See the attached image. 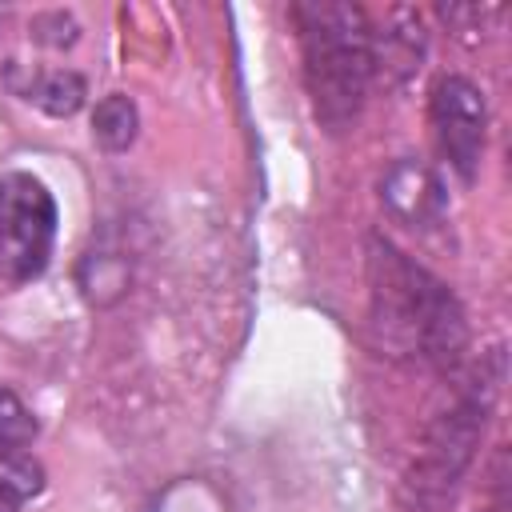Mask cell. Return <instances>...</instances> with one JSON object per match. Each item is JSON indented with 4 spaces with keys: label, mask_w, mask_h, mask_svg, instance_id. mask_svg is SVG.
I'll return each instance as SVG.
<instances>
[{
    "label": "cell",
    "mask_w": 512,
    "mask_h": 512,
    "mask_svg": "<svg viewBox=\"0 0 512 512\" xmlns=\"http://www.w3.org/2000/svg\"><path fill=\"white\" fill-rule=\"evenodd\" d=\"M368 268L372 316L384 340L428 364H452L464 348V312L452 292L384 240H372Z\"/></svg>",
    "instance_id": "obj_2"
},
{
    "label": "cell",
    "mask_w": 512,
    "mask_h": 512,
    "mask_svg": "<svg viewBox=\"0 0 512 512\" xmlns=\"http://www.w3.org/2000/svg\"><path fill=\"white\" fill-rule=\"evenodd\" d=\"M32 440L36 416L16 392L0 388V512H20L44 488V468L32 456Z\"/></svg>",
    "instance_id": "obj_5"
},
{
    "label": "cell",
    "mask_w": 512,
    "mask_h": 512,
    "mask_svg": "<svg viewBox=\"0 0 512 512\" xmlns=\"http://www.w3.org/2000/svg\"><path fill=\"white\" fill-rule=\"evenodd\" d=\"M92 136L108 148V152H120L136 140V104L120 92L104 96L96 104V116H92Z\"/></svg>",
    "instance_id": "obj_7"
},
{
    "label": "cell",
    "mask_w": 512,
    "mask_h": 512,
    "mask_svg": "<svg viewBox=\"0 0 512 512\" xmlns=\"http://www.w3.org/2000/svg\"><path fill=\"white\" fill-rule=\"evenodd\" d=\"M292 20L304 48V80L316 104V120L328 132H344L368 96L376 72V32L356 4H296Z\"/></svg>",
    "instance_id": "obj_1"
},
{
    "label": "cell",
    "mask_w": 512,
    "mask_h": 512,
    "mask_svg": "<svg viewBox=\"0 0 512 512\" xmlns=\"http://www.w3.org/2000/svg\"><path fill=\"white\" fill-rule=\"evenodd\" d=\"M24 96L32 104H40L44 112H52V116H72L84 104V80L68 68H56V72H44L36 84H28Z\"/></svg>",
    "instance_id": "obj_8"
},
{
    "label": "cell",
    "mask_w": 512,
    "mask_h": 512,
    "mask_svg": "<svg viewBox=\"0 0 512 512\" xmlns=\"http://www.w3.org/2000/svg\"><path fill=\"white\" fill-rule=\"evenodd\" d=\"M380 200L384 208L408 224V228H432L444 220L448 212V196H444V184L436 180L432 168L416 164V160H396L384 180H380Z\"/></svg>",
    "instance_id": "obj_6"
},
{
    "label": "cell",
    "mask_w": 512,
    "mask_h": 512,
    "mask_svg": "<svg viewBox=\"0 0 512 512\" xmlns=\"http://www.w3.org/2000/svg\"><path fill=\"white\" fill-rule=\"evenodd\" d=\"M56 244V200L32 172L0 176V284L36 280Z\"/></svg>",
    "instance_id": "obj_3"
},
{
    "label": "cell",
    "mask_w": 512,
    "mask_h": 512,
    "mask_svg": "<svg viewBox=\"0 0 512 512\" xmlns=\"http://www.w3.org/2000/svg\"><path fill=\"white\" fill-rule=\"evenodd\" d=\"M484 96L464 76H440L432 88V132L444 160L460 172V180H476L480 156H484Z\"/></svg>",
    "instance_id": "obj_4"
}]
</instances>
